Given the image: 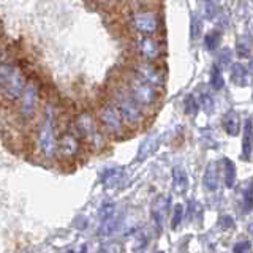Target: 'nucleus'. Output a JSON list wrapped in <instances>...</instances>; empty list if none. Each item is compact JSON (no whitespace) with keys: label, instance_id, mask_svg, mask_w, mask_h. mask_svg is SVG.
Segmentation results:
<instances>
[{"label":"nucleus","instance_id":"obj_5","mask_svg":"<svg viewBox=\"0 0 253 253\" xmlns=\"http://www.w3.org/2000/svg\"><path fill=\"white\" fill-rule=\"evenodd\" d=\"M75 131L83 141H85L90 147L100 150L106 144V134L103 133L101 126L98 125L95 114L83 111L75 119Z\"/></svg>","mask_w":253,"mask_h":253},{"label":"nucleus","instance_id":"obj_21","mask_svg":"<svg viewBox=\"0 0 253 253\" xmlns=\"http://www.w3.org/2000/svg\"><path fill=\"white\" fill-rule=\"evenodd\" d=\"M211 85L215 90H221L225 85V79H223V75H221V70L218 65H213L211 70Z\"/></svg>","mask_w":253,"mask_h":253},{"label":"nucleus","instance_id":"obj_30","mask_svg":"<svg viewBox=\"0 0 253 253\" xmlns=\"http://www.w3.org/2000/svg\"><path fill=\"white\" fill-rule=\"evenodd\" d=\"M124 3L128 5L131 10H136V8H146V6H149V0H124Z\"/></svg>","mask_w":253,"mask_h":253},{"label":"nucleus","instance_id":"obj_37","mask_svg":"<svg viewBox=\"0 0 253 253\" xmlns=\"http://www.w3.org/2000/svg\"><path fill=\"white\" fill-rule=\"evenodd\" d=\"M221 223L225 225V228H229V226H234V221L231 217H228V215H223L221 217Z\"/></svg>","mask_w":253,"mask_h":253},{"label":"nucleus","instance_id":"obj_20","mask_svg":"<svg viewBox=\"0 0 253 253\" xmlns=\"http://www.w3.org/2000/svg\"><path fill=\"white\" fill-rule=\"evenodd\" d=\"M157 146H158L157 136H150V138H147V139L141 144V147H139V155H138V158H139V160H144V158H147L149 155H152V154L155 152Z\"/></svg>","mask_w":253,"mask_h":253},{"label":"nucleus","instance_id":"obj_27","mask_svg":"<svg viewBox=\"0 0 253 253\" xmlns=\"http://www.w3.org/2000/svg\"><path fill=\"white\" fill-rule=\"evenodd\" d=\"M190 34H192V38L196 40L201 35V21L198 16H193L192 18V24H190Z\"/></svg>","mask_w":253,"mask_h":253},{"label":"nucleus","instance_id":"obj_18","mask_svg":"<svg viewBox=\"0 0 253 253\" xmlns=\"http://www.w3.org/2000/svg\"><path fill=\"white\" fill-rule=\"evenodd\" d=\"M119 225H121V215H117V213L114 212L113 215H109L108 218L101 220V226H100L98 233L101 236H109L116 231V229L119 228Z\"/></svg>","mask_w":253,"mask_h":253},{"label":"nucleus","instance_id":"obj_11","mask_svg":"<svg viewBox=\"0 0 253 253\" xmlns=\"http://www.w3.org/2000/svg\"><path fill=\"white\" fill-rule=\"evenodd\" d=\"M81 138L75 130H65L57 138V155L63 160H73L81 150Z\"/></svg>","mask_w":253,"mask_h":253},{"label":"nucleus","instance_id":"obj_31","mask_svg":"<svg viewBox=\"0 0 253 253\" xmlns=\"http://www.w3.org/2000/svg\"><path fill=\"white\" fill-rule=\"evenodd\" d=\"M218 67H229V60H231V51L229 49H223L220 51V57H218Z\"/></svg>","mask_w":253,"mask_h":253},{"label":"nucleus","instance_id":"obj_34","mask_svg":"<svg viewBox=\"0 0 253 253\" xmlns=\"http://www.w3.org/2000/svg\"><path fill=\"white\" fill-rule=\"evenodd\" d=\"M121 180V171H113L111 172V176H109V180H106V185L108 187H114L117 182Z\"/></svg>","mask_w":253,"mask_h":253},{"label":"nucleus","instance_id":"obj_38","mask_svg":"<svg viewBox=\"0 0 253 253\" xmlns=\"http://www.w3.org/2000/svg\"><path fill=\"white\" fill-rule=\"evenodd\" d=\"M249 231L253 234V223H250V225H249Z\"/></svg>","mask_w":253,"mask_h":253},{"label":"nucleus","instance_id":"obj_29","mask_svg":"<svg viewBox=\"0 0 253 253\" xmlns=\"http://www.w3.org/2000/svg\"><path fill=\"white\" fill-rule=\"evenodd\" d=\"M182 215H184V208H182V204H177L176 208H174V217L171 221L172 228H177V225L182 221Z\"/></svg>","mask_w":253,"mask_h":253},{"label":"nucleus","instance_id":"obj_9","mask_svg":"<svg viewBox=\"0 0 253 253\" xmlns=\"http://www.w3.org/2000/svg\"><path fill=\"white\" fill-rule=\"evenodd\" d=\"M134 51L141 60L157 62L163 55V44L155 35H136L134 38Z\"/></svg>","mask_w":253,"mask_h":253},{"label":"nucleus","instance_id":"obj_39","mask_svg":"<svg viewBox=\"0 0 253 253\" xmlns=\"http://www.w3.org/2000/svg\"><path fill=\"white\" fill-rule=\"evenodd\" d=\"M0 62H2V49H0Z\"/></svg>","mask_w":253,"mask_h":253},{"label":"nucleus","instance_id":"obj_25","mask_svg":"<svg viewBox=\"0 0 253 253\" xmlns=\"http://www.w3.org/2000/svg\"><path fill=\"white\" fill-rule=\"evenodd\" d=\"M13 67H14V65H11V63L0 62V93H2V90H3V85H5V83H6L8 76H10Z\"/></svg>","mask_w":253,"mask_h":253},{"label":"nucleus","instance_id":"obj_17","mask_svg":"<svg viewBox=\"0 0 253 253\" xmlns=\"http://www.w3.org/2000/svg\"><path fill=\"white\" fill-rule=\"evenodd\" d=\"M231 81L239 85V87H245L249 84V71L245 68L242 63H233L231 67Z\"/></svg>","mask_w":253,"mask_h":253},{"label":"nucleus","instance_id":"obj_23","mask_svg":"<svg viewBox=\"0 0 253 253\" xmlns=\"http://www.w3.org/2000/svg\"><path fill=\"white\" fill-rule=\"evenodd\" d=\"M242 211L244 212L253 211V184H249L247 188L244 190V195H242Z\"/></svg>","mask_w":253,"mask_h":253},{"label":"nucleus","instance_id":"obj_3","mask_svg":"<svg viewBox=\"0 0 253 253\" xmlns=\"http://www.w3.org/2000/svg\"><path fill=\"white\" fill-rule=\"evenodd\" d=\"M121 84L126 90V93H128L146 113L149 109H154L158 105V101H160V90H157L155 87L147 84L146 81H142V79L134 75L131 70L122 75Z\"/></svg>","mask_w":253,"mask_h":253},{"label":"nucleus","instance_id":"obj_10","mask_svg":"<svg viewBox=\"0 0 253 253\" xmlns=\"http://www.w3.org/2000/svg\"><path fill=\"white\" fill-rule=\"evenodd\" d=\"M26 81L27 79L24 78V71L19 67H13L11 73H10V76H8L6 83L3 85V90H2V93H0L2 100L5 103H10V105L18 101L21 93H22L24 85H26Z\"/></svg>","mask_w":253,"mask_h":253},{"label":"nucleus","instance_id":"obj_6","mask_svg":"<svg viewBox=\"0 0 253 253\" xmlns=\"http://www.w3.org/2000/svg\"><path fill=\"white\" fill-rule=\"evenodd\" d=\"M40 103H42V87H40V83L35 78H30L26 81L19 100L16 101L19 119H22V121L34 119L40 109Z\"/></svg>","mask_w":253,"mask_h":253},{"label":"nucleus","instance_id":"obj_35","mask_svg":"<svg viewBox=\"0 0 253 253\" xmlns=\"http://www.w3.org/2000/svg\"><path fill=\"white\" fill-rule=\"evenodd\" d=\"M201 105L204 106V109H208V111H211V109H212L213 101H212V98L209 97L208 93H204L203 97H201Z\"/></svg>","mask_w":253,"mask_h":253},{"label":"nucleus","instance_id":"obj_22","mask_svg":"<svg viewBox=\"0 0 253 253\" xmlns=\"http://www.w3.org/2000/svg\"><path fill=\"white\" fill-rule=\"evenodd\" d=\"M220 42H221V35L217 30H211L209 34L204 37V44L209 51H215L220 46Z\"/></svg>","mask_w":253,"mask_h":253},{"label":"nucleus","instance_id":"obj_28","mask_svg":"<svg viewBox=\"0 0 253 253\" xmlns=\"http://www.w3.org/2000/svg\"><path fill=\"white\" fill-rule=\"evenodd\" d=\"M114 212H116L114 204H113V203H105V204H101L98 215H100V218H101V220H105V218H108L109 215H113Z\"/></svg>","mask_w":253,"mask_h":253},{"label":"nucleus","instance_id":"obj_2","mask_svg":"<svg viewBox=\"0 0 253 253\" xmlns=\"http://www.w3.org/2000/svg\"><path fill=\"white\" fill-rule=\"evenodd\" d=\"M57 108L46 103L37 128V147L46 160L57 157Z\"/></svg>","mask_w":253,"mask_h":253},{"label":"nucleus","instance_id":"obj_13","mask_svg":"<svg viewBox=\"0 0 253 253\" xmlns=\"http://www.w3.org/2000/svg\"><path fill=\"white\" fill-rule=\"evenodd\" d=\"M253 150V124L250 119H247L244 124V133H242V160H250Z\"/></svg>","mask_w":253,"mask_h":253},{"label":"nucleus","instance_id":"obj_14","mask_svg":"<svg viewBox=\"0 0 253 253\" xmlns=\"http://www.w3.org/2000/svg\"><path fill=\"white\" fill-rule=\"evenodd\" d=\"M218 179H220V168L217 162H211L208 165V168L204 171V187L209 190V192H215L218 188Z\"/></svg>","mask_w":253,"mask_h":253},{"label":"nucleus","instance_id":"obj_1","mask_svg":"<svg viewBox=\"0 0 253 253\" xmlns=\"http://www.w3.org/2000/svg\"><path fill=\"white\" fill-rule=\"evenodd\" d=\"M109 100L116 106V109L121 114L122 121L126 126V130H138L146 122L147 113L142 109L136 101H134L122 84H113L109 89Z\"/></svg>","mask_w":253,"mask_h":253},{"label":"nucleus","instance_id":"obj_4","mask_svg":"<svg viewBox=\"0 0 253 253\" xmlns=\"http://www.w3.org/2000/svg\"><path fill=\"white\" fill-rule=\"evenodd\" d=\"M95 119H97L98 125L101 126L103 133L109 138H121L126 130L121 114H119V111L111 103L109 98L101 100L97 105V108H95Z\"/></svg>","mask_w":253,"mask_h":253},{"label":"nucleus","instance_id":"obj_8","mask_svg":"<svg viewBox=\"0 0 253 253\" xmlns=\"http://www.w3.org/2000/svg\"><path fill=\"white\" fill-rule=\"evenodd\" d=\"M131 71L138 78H141L142 81H146L147 84L155 87L157 90H163V87L166 84V76L163 68L157 65V62L138 60L136 63H133Z\"/></svg>","mask_w":253,"mask_h":253},{"label":"nucleus","instance_id":"obj_7","mask_svg":"<svg viewBox=\"0 0 253 253\" xmlns=\"http://www.w3.org/2000/svg\"><path fill=\"white\" fill-rule=\"evenodd\" d=\"M128 26L136 35H155L162 27V19L154 8H136L130 11Z\"/></svg>","mask_w":253,"mask_h":253},{"label":"nucleus","instance_id":"obj_41","mask_svg":"<svg viewBox=\"0 0 253 253\" xmlns=\"http://www.w3.org/2000/svg\"><path fill=\"white\" fill-rule=\"evenodd\" d=\"M158 253H163V252H158Z\"/></svg>","mask_w":253,"mask_h":253},{"label":"nucleus","instance_id":"obj_16","mask_svg":"<svg viewBox=\"0 0 253 253\" xmlns=\"http://www.w3.org/2000/svg\"><path fill=\"white\" fill-rule=\"evenodd\" d=\"M172 188L177 195H182L188 188V177L182 166H174L172 169Z\"/></svg>","mask_w":253,"mask_h":253},{"label":"nucleus","instance_id":"obj_36","mask_svg":"<svg viewBox=\"0 0 253 253\" xmlns=\"http://www.w3.org/2000/svg\"><path fill=\"white\" fill-rule=\"evenodd\" d=\"M237 55H239V57H249L250 55V51H249V47L245 46V44H239L237 46Z\"/></svg>","mask_w":253,"mask_h":253},{"label":"nucleus","instance_id":"obj_19","mask_svg":"<svg viewBox=\"0 0 253 253\" xmlns=\"http://www.w3.org/2000/svg\"><path fill=\"white\" fill-rule=\"evenodd\" d=\"M223 172H225V185L228 188H233L236 182V166L229 158H223Z\"/></svg>","mask_w":253,"mask_h":253},{"label":"nucleus","instance_id":"obj_15","mask_svg":"<svg viewBox=\"0 0 253 253\" xmlns=\"http://www.w3.org/2000/svg\"><path fill=\"white\" fill-rule=\"evenodd\" d=\"M221 125L226 131V134L229 136H237L241 131V121H239V116L234 109H229L228 113L223 116V121H221Z\"/></svg>","mask_w":253,"mask_h":253},{"label":"nucleus","instance_id":"obj_24","mask_svg":"<svg viewBox=\"0 0 253 253\" xmlns=\"http://www.w3.org/2000/svg\"><path fill=\"white\" fill-rule=\"evenodd\" d=\"M98 253H125V247L122 242L119 241H111L106 242L103 247L98 250Z\"/></svg>","mask_w":253,"mask_h":253},{"label":"nucleus","instance_id":"obj_33","mask_svg":"<svg viewBox=\"0 0 253 253\" xmlns=\"http://www.w3.org/2000/svg\"><path fill=\"white\" fill-rule=\"evenodd\" d=\"M95 2L103 8H116L119 5H122L124 0H95Z\"/></svg>","mask_w":253,"mask_h":253},{"label":"nucleus","instance_id":"obj_12","mask_svg":"<svg viewBox=\"0 0 253 253\" xmlns=\"http://www.w3.org/2000/svg\"><path fill=\"white\" fill-rule=\"evenodd\" d=\"M168 211H169V198L165 195L157 196L152 203V208H150V213H152L154 223L157 225L158 229L163 228L165 220L168 217Z\"/></svg>","mask_w":253,"mask_h":253},{"label":"nucleus","instance_id":"obj_26","mask_svg":"<svg viewBox=\"0 0 253 253\" xmlns=\"http://www.w3.org/2000/svg\"><path fill=\"white\" fill-rule=\"evenodd\" d=\"M185 113L188 116H195L198 113V109H200V103L196 101V98L193 97V95H188V97L185 98Z\"/></svg>","mask_w":253,"mask_h":253},{"label":"nucleus","instance_id":"obj_40","mask_svg":"<svg viewBox=\"0 0 253 253\" xmlns=\"http://www.w3.org/2000/svg\"><path fill=\"white\" fill-rule=\"evenodd\" d=\"M67 253H75V252H73V250H68Z\"/></svg>","mask_w":253,"mask_h":253},{"label":"nucleus","instance_id":"obj_32","mask_svg":"<svg viewBox=\"0 0 253 253\" xmlns=\"http://www.w3.org/2000/svg\"><path fill=\"white\" fill-rule=\"evenodd\" d=\"M250 247H252V244H250L249 241H241V242H237V244L234 245L233 252H234V253H247V252L250 250Z\"/></svg>","mask_w":253,"mask_h":253}]
</instances>
